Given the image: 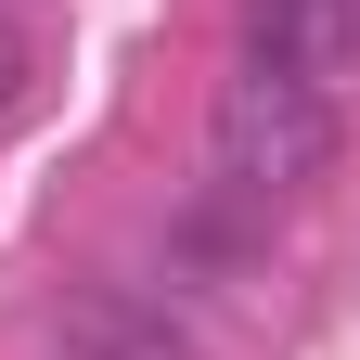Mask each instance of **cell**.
Segmentation results:
<instances>
[{"label": "cell", "mask_w": 360, "mask_h": 360, "mask_svg": "<svg viewBox=\"0 0 360 360\" xmlns=\"http://www.w3.org/2000/svg\"><path fill=\"white\" fill-rule=\"evenodd\" d=\"M26 77H39V52H26V26H0V103H26Z\"/></svg>", "instance_id": "obj_3"}, {"label": "cell", "mask_w": 360, "mask_h": 360, "mask_svg": "<svg viewBox=\"0 0 360 360\" xmlns=\"http://www.w3.org/2000/svg\"><path fill=\"white\" fill-rule=\"evenodd\" d=\"M232 39H245L257 77H309V90H335V77L360 65V0H245Z\"/></svg>", "instance_id": "obj_2"}, {"label": "cell", "mask_w": 360, "mask_h": 360, "mask_svg": "<svg viewBox=\"0 0 360 360\" xmlns=\"http://www.w3.org/2000/svg\"><path fill=\"white\" fill-rule=\"evenodd\" d=\"M206 155L232 193H309V180L335 167V90H309V77H232L219 90V116H206Z\"/></svg>", "instance_id": "obj_1"}, {"label": "cell", "mask_w": 360, "mask_h": 360, "mask_svg": "<svg viewBox=\"0 0 360 360\" xmlns=\"http://www.w3.org/2000/svg\"><path fill=\"white\" fill-rule=\"evenodd\" d=\"M77 360H116V347H77Z\"/></svg>", "instance_id": "obj_4"}]
</instances>
